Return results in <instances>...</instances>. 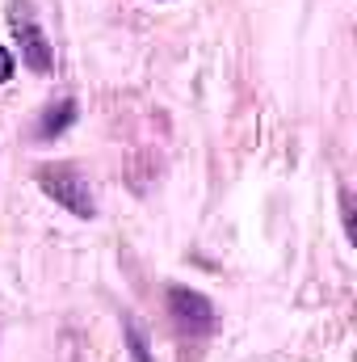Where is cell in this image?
Masks as SVG:
<instances>
[{
	"label": "cell",
	"instance_id": "5",
	"mask_svg": "<svg viewBox=\"0 0 357 362\" xmlns=\"http://www.w3.org/2000/svg\"><path fill=\"white\" fill-rule=\"evenodd\" d=\"M122 329H126V346H131V358H135V362H152V346H147V337H143L139 320H135V316H126V320H122Z\"/></svg>",
	"mask_w": 357,
	"mask_h": 362
},
{
	"label": "cell",
	"instance_id": "6",
	"mask_svg": "<svg viewBox=\"0 0 357 362\" xmlns=\"http://www.w3.org/2000/svg\"><path fill=\"white\" fill-rule=\"evenodd\" d=\"M8 76H13V51H4V47H0V85H4Z\"/></svg>",
	"mask_w": 357,
	"mask_h": 362
},
{
	"label": "cell",
	"instance_id": "2",
	"mask_svg": "<svg viewBox=\"0 0 357 362\" xmlns=\"http://www.w3.org/2000/svg\"><path fill=\"white\" fill-rule=\"evenodd\" d=\"M38 185L47 198H55L63 211H72L76 219H92L97 215V198H92L89 181L76 165H38Z\"/></svg>",
	"mask_w": 357,
	"mask_h": 362
},
{
	"label": "cell",
	"instance_id": "3",
	"mask_svg": "<svg viewBox=\"0 0 357 362\" xmlns=\"http://www.w3.org/2000/svg\"><path fill=\"white\" fill-rule=\"evenodd\" d=\"M169 316H173V325H177L181 333H189V337L214 329V303L202 291H189V286H173L169 291Z\"/></svg>",
	"mask_w": 357,
	"mask_h": 362
},
{
	"label": "cell",
	"instance_id": "4",
	"mask_svg": "<svg viewBox=\"0 0 357 362\" xmlns=\"http://www.w3.org/2000/svg\"><path fill=\"white\" fill-rule=\"evenodd\" d=\"M72 122H76V101L63 97V101H55V105L42 110V118H38V135H42V139H55V135H63Z\"/></svg>",
	"mask_w": 357,
	"mask_h": 362
},
{
	"label": "cell",
	"instance_id": "1",
	"mask_svg": "<svg viewBox=\"0 0 357 362\" xmlns=\"http://www.w3.org/2000/svg\"><path fill=\"white\" fill-rule=\"evenodd\" d=\"M8 30H13V38L21 47V64L30 72L47 76L55 68V47H51V38H47V30H42L30 0H8Z\"/></svg>",
	"mask_w": 357,
	"mask_h": 362
}]
</instances>
